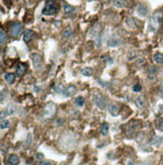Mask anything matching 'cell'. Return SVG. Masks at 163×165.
Segmentation results:
<instances>
[{
  "instance_id": "d4e9b609",
  "label": "cell",
  "mask_w": 163,
  "mask_h": 165,
  "mask_svg": "<svg viewBox=\"0 0 163 165\" xmlns=\"http://www.w3.org/2000/svg\"><path fill=\"white\" fill-rule=\"evenodd\" d=\"M4 79H5V81L8 82V84H12V82H13L14 80H15V75L12 74V72H8V74H6L4 75Z\"/></svg>"
},
{
  "instance_id": "603a6c76",
  "label": "cell",
  "mask_w": 163,
  "mask_h": 165,
  "mask_svg": "<svg viewBox=\"0 0 163 165\" xmlns=\"http://www.w3.org/2000/svg\"><path fill=\"white\" fill-rule=\"evenodd\" d=\"M153 58H154V61L156 62V64H158V65L163 64V54H161V52H157V54H155Z\"/></svg>"
},
{
  "instance_id": "cb8c5ba5",
  "label": "cell",
  "mask_w": 163,
  "mask_h": 165,
  "mask_svg": "<svg viewBox=\"0 0 163 165\" xmlns=\"http://www.w3.org/2000/svg\"><path fill=\"white\" fill-rule=\"evenodd\" d=\"M162 142H163V138L162 137L154 136V137H153V139L151 140V144L153 145V146H159Z\"/></svg>"
},
{
  "instance_id": "8fae6325",
  "label": "cell",
  "mask_w": 163,
  "mask_h": 165,
  "mask_svg": "<svg viewBox=\"0 0 163 165\" xmlns=\"http://www.w3.org/2000/svg\"><path fill=\"white\" fill-rule=\"evenodd\" d=\"M125 23H126V25L128 26L129 28H131V29H136L139 26V21L137 20V19H135V18L130 17V16L126 18Z\"/></svg>"
},
{
  "instance_id": "4316f807",
  "label": "cell",
  "mask_w": 163,
  "mask_h": 165,
  "mask_svg": "<svg viewBox=\"0 0 163 165\" xmlns=\"http://www.w3.org/2000/svg\"><path fill=\"white\" fill-rule=\"evenodd\" d=\"M74 33V30L71 27H67L66 29L64 30V38H68L71 37V35Z\"/></svg>"
},
{
  "instance_id": "3957f363",
  "label": "cell",
  "mask_w": 163,
  "mask_h": 165,
  "mask_svg": "<svg viewBox=\"0 0 163 165\" xmlns=\"http://www.w3.org/2000/svg\"><path fill=\"white\" fill-rule=\"evenodd\" d=\"M141 127V124H140L139 121L137 120H133L131 122H129L128 124L125 125V134L127 137H132L137 131L140 129Z\"/></svg>"
},
{
  "instance_id": "e0dca14e",
  "label": "cell",
  "mask_w": 163,
  "mask_h": 165,
  "mask_svg": "<svg viewBox=\"0 0 163 165\" xmlns=\"http://www.w3.org/2000/svg\"><path fill=\"white\" fill-rule=\"evenodd\" d=\"M25 72H26V67H25L24 64H20L16 68V75H18V77H21V75H23L25 74Z\"/></svg>"
},
{
  "instance_id": "7402d4cb",
  "label": "cell",
  "mask_w": 163,
  "mask_h": 165,
  "mask_svg": "<svg viewBox=\"0 0 163 165\" xmlns=\"http://www.w3.org/2000/svg\"><path fill=\"white\" fill-rule=\"evenodd\" d=\"M15 112H16V106H15V105H9V106L6 108V110H5L6 116H11V115H13Z\"/></svg>"
},
{
  "instance_id": "d590c367",
  "label": "cell",
  "mask_w": 163,
  "mask_h": 165,
  "mask_svg": "<svg viewBox=\"0 0 163 165\" xmlns=\"http://www.w3.org/2000/svg\"><path fill=\"white\" fill-rule=\"evenodd\" d=\"M4 3L7 6H10V3H11V0H4Z\"/></svg>"
},
{
  "instance_id": "1f68e13d",
  "label": "cell",
  "mask_w": 163,
  "mask_h": 165,
  "mask_svg": "<svg viewBox=\"0 0 163 165\" xmlns=\"http://www.w3.org/2000/svg\"><path fill=\"white\" fill-rule=\"evenodd\" d=\"M133 91L135 92V93H139V92L142 91V86L140 84H136L133 86Z\"/></svg>"
},
{
  "instance_id": "d6a6232c",
  "label": "cell",
  "mask_w": 163,
  "mask_h": 165,
  "mask_svg": "<svg viewBox=\"0 0 163 165\" xmlns=\"http://www.w3.org/2000/svg\"><path fill=\"white\" fill-rule=\"evenodd\" d=\"M145 62V58H138L136 59V65H138V67H140V65H142Z\"/></svg>"
},
{
  "instance_id": "e575fe53",
  "label": "cell",
  "mask_w": 163,
  "mask_h": 165,
  "mask_svg": "<svg viewBox=\"0 0 163 165\" xmlns=\"http://www.w3.org/2000/svg\"><path fill=\"white\" fill-rule=\"evenodd\" d=\"M36 158H37V159H42V158H43V155H42L41 153H37L36 154Z\"/></svg>"
},
{
  "instance_id": "ac0fdd59",
  "label": "cell",
  "mask_w": 163,
  "mask_h": 165,
  "mask_svg": "<svg viewBox=\"0 0 163 165\" xmlns=\"http://www.w3.org/2000/svg\"><path fill=\"white\" fill-rule=\"evenodd\" d=\"M8 162L11 165H18L19 164V157L16 154H12L8 158Z\"/></svg>"
},
{
  "instance_id": "ffe728a7",
  "label": "cell",
  "mask_w": 163,
  "mask_h": 165,
  "mask_svg": "<svg viewBox=\"0 0 163 165\" xmlns=\"http://www.w3.org/2000/svg\"><path fill=\"white\" fill-rule=\"evenodd\" d=\"M82 75H85V77H91V75H93V72H94V70L92 68H89V67H87V68H82Z\"/></svg>"
},
{
  "instance_id": "2e32d148",
  "label": "cell",
  "mask_w": 163,
  "mask_h": 165,
  "mask_svg": "<svg viewBox=\"0 0 163 165\" xmlns=\"http://www.w3.org/2000/svg\"><path fill=\"white\" fill-rule=\"evenodd\" d=\"M135 105H136V107L139 108V109L144 108V106H145V99H144V97H143V96H140V97L137 98L136 101H135Z\"/></svg>"
},
{
  "instance_id": "7a4b0ae2",
  "label": "cell",
  "mask_w": 163,
  "mask_h": 165,
  "mask_svg": "<svg viewBox=\"0 0 163 165\" xmlns=\"http://www.w3.org/2000/svg\"><path fill=\"white\" fill-rule=\"evenodd\" d=\"M60 10V6L54 0H47L44 4L43 10H42V14L50 16V15H55Z\"/></svg>"
},
{
  "instance_id": "8992f818",
  "label": "cell",
  "mask_w": 163,
  "mask_h": 165,
  "mask_svg": "<svg viewBox=\"0 0 163 165\" xmlns=\"http://www.w3.org/2000/svg\"><path fill=\"white\" fill-rule=\"evenodd\" d=\"M122 44V38L121 36L117 33H114L108 40V45L111 47H117Z\"/></svg>"
},
{
  "instance_id": "ba28073f",
  "label": "cell",
  "mask_w": 163,
  "mask_h": 165,
  "mask_svg": "<svg viewBox=\"0 0 163 165\" xmlns=\"http://www.w3.org/2000/svg\"><path fill=\"white\" fill-rule=\"evenodd\" d=\"M76 92H77V88L74 85H70L66 88L61 89V93H63L64 96H66V97H71V96L76 94Z\"/></svg>"
},
{
  "instance_id": "4dcf8cb0",
  "label": "cell",
  "mask_w": 163,
  "mask_h": 165,
  "mask_svg": "<svg viewBox=\"0 0 163 165\" xmlns=\"http://www.w3.org/2000/svg\"><path fill=\"white\" fill-rule=\"evenodd\" d=\"M76 104L78 105L79 107H83L84 104H85V99L83 97H78L76 99Z\"/></svg>"
},
{
  "instance_id": "277c9868",
  "label": "cell",
  "mask_w": 163,
  "mask_h": 165,
  "mask_svg": "<svg viewBox=\"0 0 163 165\" xmlns=\"http://www.w3.org/2000/svg\"><path fill=\"white\" fill-rule=\"evenodd\" d=\"M55 111H57L55 105L54 103H47L43 109V118L44 119L51 118L55 114Z\"/></svg>"
},
{
  "instance_id": "f546056e",
  "label": "cell",
  "mask_w": 163,
  "mask_h": 165,
  "mask_svg": "<svg viewBox=\"0 0 163 165\" xmlns=\"http://www.w3.org/2000/svg\"><path fill=\"white\" fill-rule=\"evenodd\" d=\"M0 127H1V129L2 130H4L6 129V128H8L9 127V121L8 120H1V123H0Z\"/></svg>"
},
{
  "instance_id": "6da1fadb",
  "label": "cell",
  "mask_w": 163,
  "mask_h": 165,
  "mask_svg": "<svg viewBox=\"0 0 163 165\" xmlns=\"http://www.w3.org/2000/svg\"><path fill=\"white\" fill-rule=\"evenodd\" d=\"M161 19H162V12L161 11H155L152 14L151 17L149 18L148 21V30L151 32H155L158 30V28L161 25Z\"/></svg>"
},
{
  "instance_id": "5bb4252c",
  "label": "cell",
  "mask_w": 163,
  "mask_h": 165,
  "mask_svg": "<svg viewBox=\"0 0 163 165\" xmlns=\"http://www.w3.org/2000/svg\"><path fill=\"white\" fill-rule=\"evenodd\" d=\"M34 36H35L34 31L29 30V29H28V30L24 31V34H23V36H22V38H23L24 42H30L32 39L34 38Z\"/></svg>"
},
{
  "instance_id": "8d00e7d4",
  "label": "cell",
  "mask_w": 163,
  "mask_h": 165,
  "mask_svg": "<svg viewBox=\"0 0 163 165\" xmlns=\"http://www.w3.org/2000/svg\"><path fill=\"white\" fill-rule=\"evenodd\" d=\"M40 165H51V163H50V162H43V161H42V162L40 163Z\"/></svg>"
},
{
  "instance_id": "9a60e30c",
  "label": "cell",
  "mask_w": 163,
  "mask_h": 165,
  "mask_svg": "<svg viewBox=\"0 0 163 165\" xmlns=\"http://www.w3.org/2000/svg\"><path fill=\"white\" fill-rule=\"evenodd\" d=\"M63 5H64V13H66V14L71 15V14H73V13L75 12V7H74V6L68 4L67 2H63Z\"/></svg>"
},
{
  "instance_id": "4fadbf2b",
  "label": "cell",
  "mask_w": 163,
  "mask_h": 165,
  "mask_svg": "<svg viewBox=\"0 0 163 165\" xmlns=\"http://www.w3.org/2000/svg\"><path fill=\"white\" fill-rule=\"evenodd\" d=\"M108 110L109 113L112 115L113 117H117L119 116L120 114V108L117 104H110L108 106Z\"/></svg>"
},
{
  "instance_id": "30bf717a",
  "label": "cell",
  "mask_w": 163,
  "mask_h": 165,
  "mask_svg": "<svg viewBox=\"0 0 163 165\" xmlns=\"http://www.w3.org/2000/svg\"><path fill=\"white\" fill-rule=\"evenodd\" d=\"M131 0H114L113 5L115 7L122 8V7H131L132 2H129Z\"/></svg>"
},
{
  "instance_id": "f1b7e54d",
  "label": "cell",
  "mask_w": 163,
  "mask_h": 165,
  "mask_svg": "<svg viewBox=\"0 0 163 165\" xmlns=\"http://www.w3.org/2000/svg\"><path fill=\"white\" fill-rule=\"evenodd\" d=\"M156 127L159 131L163 132V118H159L156 121Z\"/></svg>"
},
{
  "instance_id": "d6986e66",
  "label": "cell",
  "mask_w": 163,
  "mask_h": 165,
  "mask_svg": "<svg viewBox=\"0 0 163 165\" xmlns=\"http://www.w3.org/2000/svg\"><path fill=\"white\" fill-rule=\"evenodd\" d=\"M156 72H157V68H156L155 65H151V67L149 68L148 70V77L151 81H153L155 79V74Z\"/></svg>"
},
{
  "instance_id": "52a82bcc",
  "label": "cell",
  "mask_w": 163,
  "mask_h": 165,
  "mask_svg": "<svg viewBox=\"0 0 163 165\" xmlns=\"http://www.w3.org/2000/svg\"><path fill=\"white\" fill-rule=\"evenodd\" d=\"M31 58H32V62H33L34 68H36V70H41L42 65H43V61H42L40 55L37 54H32Z\"/></svg>"
},
{
  "instance_id": "484cf974",
  "label": "cell",
  "mask_w": 163,
  "mask_h": 165,
  "mask_svg": "<svg viewBox=\"0 0 163 165\" xmlns=\"http://www.w3.org/2000/svg\"><path fill=\"white\" fill-rule=\"evenodd\" d=\"M145 137H146V135H145L144 132H139V133L136 135L135 140H136L137 143H139V144H140L141 142H144Z\"/></svg>"
},
{
  "instance_id": "836d02e7",
  "label": "cell",
  "mask_w": 163,
  "mask_h": 165,
  "mask_svg": "<svg viewBox=\"0 0 163 165\" xmlns=\"http://www.w3.org/2000/svg\"><path fill=\"white\" fill-rule=\"evenodd\" d=\"M31 140H32V135H31V134H29L28 136H27V140H26V145L30 144V143H31Z\"/></svg>"
},
{
  "instance_id": "9c48e42d",
  "label": "cell",
  "mask_w": 163,
  "mask_h": 165,
  "mask_svg": "<svg viewBox=\"0 0 163 165\" xmlns=\"http://www.w3.org/2000/svg\"><path fill=\"white\" fill-rule=\"evenodd\" d=\"M137 13L141 17H146L148 15V7L145 3H139L137 6Z\"/></svg>"
},
{
  "instance_id": "44dd1931",
  "label": "cell",
  "mask_w": 163,
  "mask_h": 165,
  "mask_svg": "<svg viewBox=\"0 0 163 165\" xmlns=\"http://www.w3.org/2000/svg\"><path fill=\"white\" fill-rule=\"evenodd\" d=\"M109 129H110V126L108 123H103L102 126H101V134L103 136H107L109 133Z\"/></svg>"
},
{
  "instance_id": "83f0119b",
  "label": "cell",
  "mask_w": 163,
  "mask_h": 165,
  "mask_svg": "<svg viewBox=\"0 0 163 165\" xmlns=\"http://www.w3.org/2000/svg\"><path fill=\"white\" fill-rule=\"evenodd\" d=\"M6 39H7V35H6V32L1 28V30H0V44H4L5 42H6Z\"/></svg>"
},
{
  "instance_id": "7c38bea8",
  "label": "cell",
  "mask_w": 163,
  "mask_h": 165,
  "mask_svg": "<svg viewBox=\"0 0 163 165\" xmlns=\"http://www.w3.org/2000/svg\"><path fill=\"white\" fill-rule=\"evenodd\" d=\"M22 29H23V25H22L21 23H19V22H17V23H14L13 25H12V27H11V34H12V36H14V37L18 36L19 34H20V32H21Z\"/></svg>"
},
{
  "instance_id": "f35d334b",
  "label": "cell",
  "mask_w": 163,
  "mask_h": 165,
  "mask_svg": "<svg viewBox=\"0 0 163 165\" xmlns=\"http://www.w3.org/2000/svg\"><path fill=\"white\" fill-rule=\"evenodd\" d=\"M88 1H92V0H88Z\"/></svg>"
},
{
  "instance_id": "74e56055",
  "label": "cell",
  "mask_w": 163,
  "mask_h": 165,
  "mask_svg": "<svg viewBox=\"0 0 163 165\" xmlns=\"http://www.w3.org/2000/svg\"><path fill=\"white\" fill-rule=\"evenodd\" d=\"M160 93L163 95V85H161V86H160Z\"/></svg>"
},
{
  "instance_id": "5b68a950",
  "label": "cell",
  "mask_w": 163,
  "mask_h": 165,
  "mask_svg": "<svg viewBox=\"0 0 163 165\" xmlns=\"http://www.w3.org/2000/svg\"><path fill=\"white\" fill-rule=\"evenodd\" d=\"M93 102H94V104H95L97 107H99L100 109H104L106 107V104H107L106 99L100 93H98V92H95V94H94Z\"/></svg>"
}]
</instances>
